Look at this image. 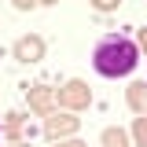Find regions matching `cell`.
Segmentation results:
<instances>
[{
	"mask_svg": "<svg viewBox=\"0 0 147 147\" xmlns=\"http://www.w3.org/2000/svg\"><path fill=\"white\" fill-rule=\"evenodd\" d=\"M136 63H140V48H136V40H129L121 33L99 37L92 48V66L99 77H125L136 70Z\"/></svg>",
	"mask_w": 147,
	"mask_h": 147,
	"instance_id": "6da1fadb",
	"label": "cell"
},
{
	"mask_svg": "<svg viewBox=\"0 0 147 147\" xmlns=\"http://www.w3.org/2000/svg\"><path fill=\"white\" fill-rule=\"evenodd\" d=\"M11 55H15L18 63H40V59H44V40H40L37 33L18 37V40H15V48H11Z\"/></svg>",
	"mask_w": 147,
	"mask_h": 147,
	"instance_id": "7a4b0ae2",
	"label": "cell"
},
{
	"mask_svg": "<svg viewBox=\"0 0 147 147\" xmlns=\"http://www.w3.org/2000/svg\"><path fill=\"white\" fill-rule=\"evenodd\" d=\"M59 103L70 107V110H81V107H88V103H92V92H88L85 81H70L66 88L59 92Z\"/></svg>",
	"mask_w": 147,
	"mask_h": 147,
	"instance_id": "3957f363",
	"label": "cell"
},
{
	"mask_svg": "<svg viewBox=\"0 0 147 147\" xmlns=\"http://www.w3.org/2000/svg\"><path fill=\"white\" fill-rule=\"evenodd\" d=\"M77 118L74 114H48V121H44V136L48 140H55V136H70V132H77Z\"/></svg>",
	"mask_w": 147,
	"mask_h": 147,
	"instance_id": "277c9868",
	"label": "cell"
},
{
	"mask_svg": "<svg viewBox=\"0 0 147 147\" xmlns=\"http://www.w3.org/2000/svg\"><path fill=\"white\" fill-rule=\"evenodd\" d=\"M129 103H132V110L147 114V81H136V85L129 88Z\"/></svg>",
	"mask_w": 147,
	"mask_h": 147,
	"instance_id": "5b68a950",
	"label": "cell"
},
{
	"mask_svg": "<svg viewBox=\"0 0 147 147\" xmlns=\"http://www.w3.org/2000/svg\"><path fill=\"white\" fill-rule=\"evenodd\" d=\"M30 103H33L37 114H48V88H44V85H33V92H30Z\"/></svg>",
	"mask_w": 147,
	"mask_h": 147,
	"instance_id": "8992f818",
	"label": "cell"
},
{
	"mask_svg": "<svg viewBox=\"0 0 147 147\" xmlns=\"http://www.w3.org/2000/svg\"><path fill=\"white\" fill-rule=\"evenodd\" d=\"M103 147H129V136L121 129H107L103 132Z\"/></svg>",
	"mask_w": 147,
	"mask_h": 147,
	"instance_id": "52a82bcc",
	"label": "cell"
},
{
	"mask_svg": "<svg viewBox=\"0 0 147 147\" xmlns=\"http://www.w3.org/2000/svg\"><path fill=\"white\" fill-rule=\"evenodd\" d=\"M132 132H136V144H140V147H147V114H144V118H136Z\"/></svg>",
	"mask_w": 147,
	"mask_h": 147,
	"instance_id": "ba28073f",
	"label": "cell"
},
{
	"mask_svg": "<svg viewBox=\"0 0 147 147\" xmlns=\"http://www.w3.org/2000/svg\"><path fill=\"white\" fill-rule=\"evenodd\" d=\"M92 4H96V11H114L121 0H92Z\"/></svg>",
	"mask_w": 147,
	"mask_h": 147,
	"instance_id": "9c48e42d",
	"label": "cell"
},
{
	"mask_svg": "<svg viewBox=\"0 0 147 147\" xmlns=\"http://www.w3.org/2000/svg\"><path fill=\"white\" fill-rule=\"evenodd\" d=\"M15 7L18 11H30V7H37V0H15Z\"/></svg>",
	"mask_w": 147,
	"mask_h": 147,
	"instance_id": "30bf717a",
	"label": "cell"
},
{
	"mask_svg": "<svg viewBox=\"0 0 147 147\" xmlns=\"http://www.w3.org/2000/svg\"><path fill=\"white\" fill-rule=\"evenodd\" d=\"M136 48H144V52H147V26L140 30V44H136Z\"/></svg>",
	"mask_w": 147,
	"mask_h": 147,
	"instance_id": "8fae6325",
	"label": "cell"
},
{
	"mask_svg": "<svg viewBox=\"0 0 147 147\" xmlns=\"http://www.w3.org/2000/svg\"><path fill=\"white\" fill-rule=\"evenodd\" d=\"M59 147H85V144H59Z\"/></svg>",
	"mask_w": 147,
	"mask_h": 147,
	"instance_id": "7c38bea8",
	"label": "cell"
},
{
	"mask_svg": "<svg viewBox=\"0 0 147 147\" xmlns=\"http://www.w3.org/2000/svg\"><path fill=\"white\" fill-rule=\"evenodd\" d=\"M37 4H55V0H37Z\"/></svg>",
	"mask_w": 147,
	"mask_h": 147,
	"instance_id": "4fadbf2b",
	"label": "cell"
},
{
	"mask_svg": "<svg viewBox=\"0 0 147 147\" xmlns=\"http://www.w3.org/2000/svg\"><path fill=\"white\" fill-rule=\"evenodd\" d=\"M18 147H26V144H18Z\"/></svg>",
	"mask_w": 147,
	"mask_h": 147,
	"instance_id": "5bb4252c",
	"label": "cell"
}]
</instances>
